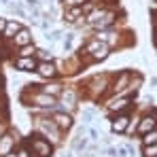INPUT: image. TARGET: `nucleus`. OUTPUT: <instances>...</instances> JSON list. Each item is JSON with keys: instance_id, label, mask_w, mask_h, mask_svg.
Returning a JSON list of instances; mask_svg holds the SVG:
<instances>
[{"instance_id": "obj_2", "label": "nucleus", "mask_w": 157, "mask_h": 157, "mask_svg": "<svg viewBox=\"0 0 157 157\" xmlns=\"http://www.w3.org/2000/svg\"><path fill=\"white\" fill-rule=\"evenodd\" d=\"M28 149L32 151V155H34V157H53V151H55V147H53L51 142L45 140V138L38 136V134L30 136V140H28Z\"/></svg>"}, {"instance_id": "obj_13", "label": "nucleus", "mask_w": 157, "mask_h": 157, "mask_svg": "<svg viewBox=\"0 0 157 157\" xmlns=\"http://www.w3.org/2000/svg\"><path fill=\"white\" fill-rule=\"evenodd\" d=\"M38 89L45 91V94H49V96H53V98H59L64 85H62V83H47V85H38Z\"/></svg>"}, {"instance_id": "obj_8", "label": "nucleus", "mask_w": 157, "mask_h": 157, "mask_svg": "<svg viewBox=\"0 0 157 157\" xmlns=\"http://www.w3.org/2000/svg\"><path fill=\"white\" fill-rule=\"evenodd\" d=\"M34 72H36L40 78H47V81H53V78H57V75H59L55 62H38Z\"/></svg>"}, {"instance_id": "obj_26", "label": "nucleus", "mask_w": 157, "mask_h": 157, "mask_svg": "<svg viewBox=\"0 0 157 157\" xmlns=\"http://www.w3.org/2000/svg\"><path fill=\"white\" fill-rule=\"evenodd\" d=\"M4 157H17V153H15V151H11L9 155H4Z\"/></svg>"}, {"instance_id": "obj_4", "label": "nucleus", "mask_w": 157, "mask_h": 157, "mask_svg": "<svg viewBox=\"0 0 157 157\" xmlns=\"http://www.w3.org/2000/svg\"><path fill=\"white\" fill-rule=\"evenodd\" d=\"M49 117L53 119V123L57 125V130L59 132H68L72 125H75V119H72V115L70 113H66V110H59V108H53L51 113H49Z\"/></svg>"}, {"instance_id": "obj_23", "label": "nucleus", "mask_w": 157, "mask_h": 157, "mask_svg": "<svg viewBox=\"0 0 157 157\" xmlns=\"http://www.w3.org/2000/svg\"><path fill=\"white\" fill-rule=\"evenodd\" d=\"M6 130H9V121H2V123H0V136H2Z\"/></svg>"}, {"instance_id": "obj_9", "label": "nucleus", "mask_w": 157, "mask_h": 157, "mask_svg": "<svg viewBox=\"0 0 157 157\" xmlns=\"http://www.w3.org/2000/svg\"><path fill=\"white\" fill-rule=\"evenodd\" d=\"M30 43H34V38H32V32L28 30V28H21L11 40H9V45H11V49H21V47H26Z\"/></svg>"}, {"instance_id": "obj_3", "label": "nucleus", "mask_w": 157, "mask_h": 157, "mask_svg": "<svg viewBox=\"0 0 157 157\" xmlns=\"http://www.w3.org/2000/svg\"><path fill=\"white\" fill-rule=\"evenodd\" d=\"M17 142H19V132L9 128L0 136V157H4V155H9L11 151H15Z\"/></svg>"}, {"instance_id": "obj_25", "label": "nucleus", "mask_w": 157, "mask_h": 157, "mask_svg": "<svg viewBox=\"0 0 157 157\" xmlns=\"http://www.w3.org/2000/svg\"><path fill=\"white\" fill-rule=\"evenodd\" d=\"M2 121H9V119H6V110H0V123H2Z\"/></svg>"}, {"instance_id": "obj_22", "label": "nucleus", "mask_w": 157, "mask_h": 157, "mask_svg": "<svg viewBox=\"0 0 157 157\" xmlns=\"http://www.w3.org/2000/svg\"><path fill=\"white\" fill-rule=\"evenodd\" d=\"M89 138H91V140H100V134H98V130H94V128H91V130H89Z\"/></svg>"}, {"instance_id": "obj_7", "label": "nucleus", "mask_w": 157, "mask_h": 157, "mask_svg": "<svg viewBox=\"0 0 157 157\" xmlns=\"http://www.w3.org/2000/svg\"><path fill=\"white\" fill-rule=\"evenodd\" d=\"M85 85H87V89L94 94V98L102 96V94L106 91V87H110V83H108V75H102V77H91Z\"/></svg>"}, {"instance_id": "obj_27", "label": "nucleus", "mask_w": 157, "mask_h": 157, "mask_svg": "<svg viewBox=\"0 0 157 157\" xmlns=\"http://www.w3.org/2000/svg\"><path fill=\"white\" fill-rule=\"evenodd\" d=\"M64 157H72V155H64Z\"/></svg>"}, {"instance_id": "obj_24", "label": "nucleus", "mask_w": 157, "mask_h": 157, "mask_svg": "<svg viewBox=\"0 0 157 157\" xmlns=\"http://www.w3.org/2000/svg\"><path fill=\"white\" fill-rule=\"evenodd\" d=\"M6 21H9V19L0 17V36H2V32H4V26H6Z\"/></svg>"}, {"instance_id": "obj_14", "label": "nucleus", "mask_w": 157, "mask_h": 157, "mask_svg": "<svg viewBox=\"0 0 157 157\" xmlns=\"http://www.w3.org/2000/svg\"><path fill=\"white\" fill-rule=\"evenodd\" d=\"M140 144L142 147H147V144H157V128L151 132H147V134H142L140 136Z\"/></svg>"}, {"instance_id": "obj_16", "label": "nucleus", "mask_w": 157, "mask_h": 157, "mask_svg": "<svg viewBox=\"0 0 157 157\" xmlns=\"http://www.w3.org/2000/svg\"><path fill=\"white\" fill-rule=\"evenodd\" d=\"M34 53H36V45H34V43H30L26 47L17 49V55H21V57H34Z\"/></svg>"}, {"instance_id": "obj_10", "label": "nucleus", "mask_w": 157, "mask_h": 157, "mask_svg": "<svg viewBox=\"0 0 157 157\" xmlns=\"http://www.w3.org/2000/svg\"><path fill=\"white\" fill-rule=\"evenodd\" d=\"M36 57H21V55H15L13 57V66H15V70H19V72H34L36 70Z\"/></svg>"}, {"instance_id": "obj_21", "label": "nucleus", "mask_w": 157, "mask_h": 157, "mask_svg": "<svg viewBox=\"0 0 157 157\" xmlns=\"http://www.w3.org/2000/svg\"><path fill=\"white\" fill-rule=\"evenodd\" d=\"M81 2L83 0H64V6L68 9V6H81Z\"/></svg>"}, {"instance_id": "obj_12", "label": "nucleus", "mask_w": 157, "mask_h": 157, "mask_svg": "<svg viewBox=\"0 0 157 157\" xmlns=\"http://www.w3.org/2000/svg\"><path fill=\"white\" fill-rule=\"evenodd\" d=\"M21 28H24V26H21L17 19H9V21H6V26H4V32H2V38H4V40H11V38H13Z\"/></svg>"}, {"instance_id": "obj_11", "label": "nucleus", "mask_w": 157, "mask_h": 157, "mask_svg": "<svg viewBox=\"0 0 157 157\" xmlns=\"http://www.w3.org/2000/svg\"><path fill=\"white\" fill-rule=\"evenodd\" d=\"M130 115L128 113H119V115H115L113 117V121H110V130L115 132V134H125L128 130V125H130Z\"/></svg>"}, {"instance_id": "obj_5", "label": "nucleus", "mask_w": 157, "mask_h": 157, "mask_svg": "<svg viewBox=\"0 0 157 157\" xmlns=\"http://www.w3.org/2000/svg\"><path fill=\"white\" fill-rule=\"evenodd\" d=\"M132 106V100L128 96H113L108 102H106V110L110 115H119V113H128Z\"/></svg>"}, {"instance_id": "obj_18", "label": "nucleus", "mask_w": 157, "mask_h": 157, "mask_svg": "<svg viewBox=\"0 0 157 157\" xmlns=\"http://www.w3.org/2000/svg\"><path fill=\"white\" fill-rule=\"evenodd\" d=\"M72 149H75V153L85 151V149H87V138H77V140H72Z\"/></svg>"}, {"instance_id": "obj_1", "label": "nucleus", "mask_w": 157, "mask_h": 157, "mask_svg": "<svg viewBox=\"0 0 157 157\" xmlns=\"http://www.w3.org/2000/svg\"><path fill=\"white\" fill-rule=\"evenodd\" d=\"M36 113L38 115L32 117V130H34V134H38L45 140H49L53 147L59 144L62 142V132L57 130V125L53 123V119L49 117L51 110H36Z\"/></svg>"}, {"instance_id": "obj_19", "label": "nucleus", "mask_w": 157, "mask_h": 157, "mask_svg": "<svg viewBox=\"0 0 157 157\" xmlns=\"http://www.w3.org/2000/svg\"><path fill=\"white\" fill-rule=\"evenodd\" d=\"M15 153H17V157H34V155H32V151L28 149V144H21V147H15Z\"/></svg>"}, {"instance_id": "obj_15", "label": "nucleus", "mask_w": 157, "mask_h": 157, "mask_svg": "<svg viewBox=\"0 0 157 157\" xmlns=\"http://www.w3.org/2000/svg\"><path fill=\"white\" fill-rule=\"evenodd\" d=\"M34 57H36V62H53V59H55V57H53V53L47 51V49H36Z\"/></svg>"}, {"instance_id": "obj_20", "label": "nucleus", "mask_w": 157, "mask_h": 157, "mask_svg": "<svg viewBox=\"0 0 157 157\" xmlns=\"http://www.w3.org/2000/svg\"><path fill=\"white\" fill-rule=\"evenodd\" d=\"M59 38H62V32L59 30H53L51 34H47V40H51V43H57Z\"/></svg>"}, {"instance_id": "obj_17", "label": "nucleus", "mask_w": 157, "mask_h": 157, "mask_svg": "<svg viewBox=\"0 0 157 157\" xmlns=\"http://www.w3.org/2000/svg\"><path fill=\"white\" fill-rule=\"evenodd\" d=\"M142 157H157V144H147L140 149Z\"/></svg>"}, {"instance_id": "obj_6", "label": "nucleus", "mask_w": 157, "mask_h": 157, "mask_svg": "<svg viewBox=\"0 0 157 157\" xmlns=\"http://www.w3.org/2000/svg\"><path fill=\"white\" fill-rule=\"evenodd\" d=\"M157 128V110H149L147 115H142L140 119H138V123H136V132L142 136V134H147V132L155 130Z\"/></svg>"}]
</instances>
